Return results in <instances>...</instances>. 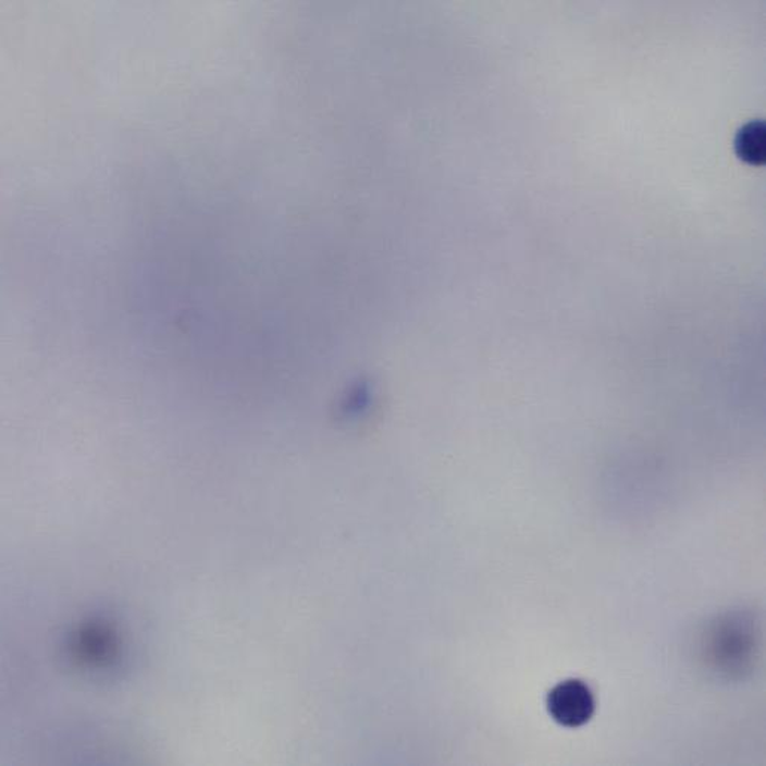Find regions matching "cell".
Here are the masks:
<instances>
[{"mask_svg":"<svg viewBox=\"0 0 766 766\" xmlns=\"http://www.w3.org/2000/svg\"><path fill=\"white\" fill-rule=\"evenodd\" d=\"M547 709L563 727H583L595 713L594 693L582 680L563 681L547 695Z\"/></svg>","mask_w":766,"mask_h":766,"instance_id":"6da1fadb","label":"cell"},{"mask_svg":"<svg viewBox=\"0 0 766 766\" xmlns=\"http://www.w3.org/2000/svg\"><path fill=\"white\" fill-rule=\"evenodd\" d=\"M737 156L749 164L762 166L766 161V127L762 120L750 121L736 138Z\"/></svg>","mask_w":766,"mask_h":766,"instance_id":"7a4b0ae2","label":"cell"}]
</instances>
